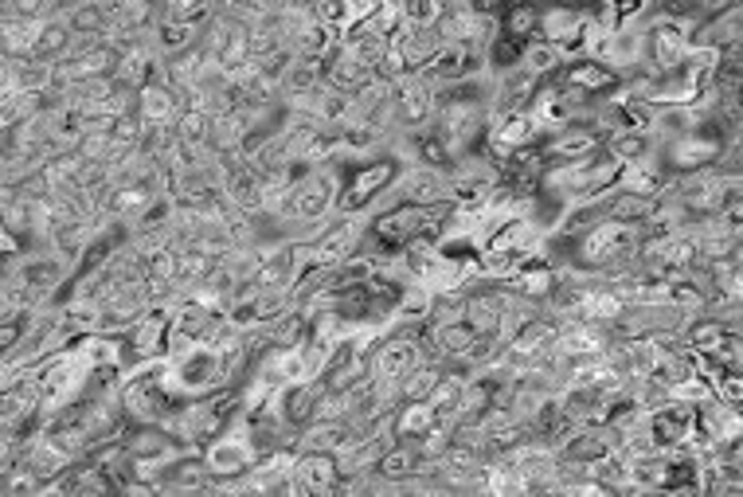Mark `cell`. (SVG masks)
I'll use <instances>...</instances> for the list:
<instances>
[{"label": "cell", "mask_w": 743, "mask_h": 497, "mask_svg": "<svg viewBox=\"0 0 743 497\" xmlns=\"http://www.w3.org/2000/svg\"><path fill=\"white\" fill-rule=\"evenodd\" d=\"M208 126H212V118L204 110H180L173 121L176 142H184V145H208Z\"/></svg>", "instance_id": "obj_37"}, {"label": "cell", "mask_w": 743, "mask_h": 497, "mask_svg": "<svg viewBox=\"0 0 743 497\" xmlns=\"http://www.w3.org/2000/svg\"><path fill=\"white\" fill-rule=\"evenodd\" d=\"M400 17L411 28H434L442 17V0H400Z\"/></svg>", "instance_id": "obj_38"}, {"label": "cell", "mask_w": 743, "mask_h": 497, "mask_svg": "<svg viewBox=\"0 0 743 497\" xmlns=\"http://www.w3.org/2000/svg\"><path fill=\"white\" fill-rule=\"evenodd\" d=\"M364 235H368V216H364V212H360V216H341V212H336V216L329 220L325 232L313 240L310 263L341 266L349 255H356L360 243H364Z\"/></svg>", "instance_id": "obj_8"}, {"label": "cell", "mask_w": 743, "mask_h": 497, "mask_svg": "<svg viewBox=\"0 0 743 497\" xmlns=\"http://www.w3.org/2000/svg\"><path fill=\"white\" fill-rule=\"evenodd\" d=\"M727 142H732V137H727L724 129L716 126V121H704V126L688 129V134H677V137H665V142H657V160L665 165V173L681 177V173L708 169V165H716V157L724 153Z\"/></svg>", "instance_id": "obj_5"}, {"label": "cell", "mask_w": 743, "mask_h": 497, "mask_svg": "<svg viewBox=\"0 0 743 497\" xmlns=\"http://www.w3.org/2000/svg\"><path fill=\"white\" fill-rule=\"evenodd\" d=\"M344 165L341 160H325V165H313L294 188H290L286 212L278 220H297V224H317V220L333 216L336 212V193H341Z\"/></svg>", "instance_id": "obj_4"}, {"label": "cell", "mask_w": 743, "mask_h": 497, "mask_svg": "<svg viewBox=\"0 0 743 497\" xmlns=\"http://www.w3.org/2000/svg\"><path fill=\"white\" fill-rule=\"evenodd\" d=\"M403 165L392 157V153H377V157H364V160H352L344 165V181H341V193H336V212L341 216H360L388 193V188L400 181Z\"/></svg>", "instance_id": "obj_2"}, {"label": "cell", "mask_w": 743, "mask_h": 497, "mask_svg": "<svg viewBox=\"0 0 743 497\" xmlns=\"http://www.w3.org/2000/svg\"><path fill=\"white\" fill-rule=\"evenodd\" d=\"M157 489L160 494H204V489H212V474L204 466L201 450H180L176 458H168L157 478Z\"/></svg>", "instance_id": "obj_17"}, {"label": "cell", "mask_w": 743, "mask_h": 497, "mask_svg": "<svg viewBox=\"0 0 743 497\" xmlns=\"http://www.w3.org/2000/svg\"><path fill=\"white\" fill-rule=\"evenodd\" d=\"M392 106H395V121H400V129H408V134L427 129L434 121V87L416 71L403 75V79H395Z\"/></svg>", "instance_id": "obj_10"}, {"label": "cell", "mask_w": 743, "mask_h": 497, "mask_svg": "<svg viewBox=\"0 0 743 497\" xmlns=\"http://www.w3.org/2000/svg\"><path fill=\"white\" fill-rule=\"evenodd\" d=\"M501 286H509L512 294L540 305L551 294V286H556V263H548V255H525Z\"/></svg>", "instance_id": "obj_21"}, {"label": "cell", "mask_w": 743, "mask_h": 497, "mask_svg": "<svg viewBox=\"0 0 743 497\" xmlns=\"http://www.w3.org/2000/svg\"><path fill=\"white\" fill-rule=\"evenodd\" d=\"M341 462L333 450H297L294 458V494H336L341 486Z\"/></svg>", "instance_id": "obj_12"}, {"label": "cell", "mask_w": 743, "mask_h": 497, "mask_svg": "<svg viewBox=\"0 0 743 497\" xmlns=\"http://www.w3.org/2000/svg\"><path fill=\"white\" fill-rule=\"evenodd\" d=\"M599 145H603V129L595 126V121H568V126L556 129V134L540 137L544 160H576V157L595 153Z\"/></svg>", "instance_id": "obj_15"}, {"label": "cell", "mask_w": 743, "mask_h": 497, "mask_svg": "<svg viewBox=\"0 0 743 497\" xmlns=\"http://www.w3.org/2000/svg\"><path fill=\"white\" fill-rule=\"evenodd\" d=\"M646 431L657 450L685 447L688 431H693V403L685 400H665L646 411Z\"/></svg>", "instance_id": "obj_13"}, {"label": "cell", "mask_w": 743, "mask_h": 497, "mask_svg": "<svg viewBox=\"0 0 743 497\" xmlns=\"http://www.w3.org/2000/svg\"><path fill=\"white\" fill-rule=\"evenodd\" d=\"M395 196L403 204H442L447 201V169H434V165H408L395 181Z\"/></svg>", "instance_id": "obj_18"}, {"label": "cell", "mask_w": 743, "mask_h": 497, "mask_svg": "<svg viewBox=\"0 0 743 497\" xmlns=\"http://www.w3.org/2000/svg\"><path fill=\"white\" fill-rule=\"evenodd\" d=\"M654 149H657L654 134H603V153L615 157L618 165L646 157V153H654Z\"/></svg>", "instance_id": "obj_35"}, {"label": "cell", "mask_w": 743, "mask_h": 497, "mask_svg": "<svg viewBox=\"0 0 743 497\" xmlns=\"http://www.w3.org/2000/svg\"><path fill=\"white\" fill-rule=\"evenodd\" d=\"M153 48H157V56H176V51L193 48L196 40H201V28H193L188 20L180 17H157V25H153Z\"/></svg>", "instance_id": "obj_29"}, {"label": "cell", "mask_w": 743, "mask_h": 497, "mask_svg": "<svg viewBox=\"0 0 743 497\" xmlns=\"http://www.w3.org/2000/svg\"><path fill=\"white\" fill-rule=\"evenodd\" d=\"M673 173H665V165L657 160V149L646 153V157L638 160H626V165H618V181L615 188H623V193H634V196H649V201H657V196L665 193V185H669Z\"/></svg>", "instance_id": "obj_19"}, {"label": "cell", "mask_w": 743, "mask_h": 497, "mask_svg": "<svg viewBox=\"0 0 743 497\" xmlns=\"http://www.w3.org/2000/svg\"><path fill=\"white\" fill-rule=\"evenodd\" d=\"M493 12L501 20V36L517 43L532 40L536 28H540V0H501Z\"/></svg>", "instance_id": "obj_25"}, {"label": "cell", "mask_w": 743, "mask_h": 497, "mask_svg": "<svg viewBox=\"0 0 743 497\" xmlns=\"http://www.w3.org/2000/svg\"><path fill=\"white\" fill-rule=\"evenodd\" d=\"M321 392H325V384H321V380H297V384H282L278 392H274V408H278L282 423H286L290 431H302L305 423H313V419H317Z\"/></svg>", "instance_id": "obj_16"}, {"label": "cell", "mask_w": 743, "mask_h": 497, "mask_svg": "<svg viewBox=\"0 0 743 497\" xmlns=\"http://www.w3.org/2000/svg\"><path fill=\"white\" fill-rule=\"evenodd\" d=\"M693 28L696 20H673L654 12V20L646 25V64L654 71H673V67L685 64L688 48H693Z\"/></svg>", "instance_id": "obj_7"}, {"label": "cell", "mask_w": 743, "mask_h": 497, "mask_svg": "<svg viewBox=\"0 0 743 497\" xmlns=\"http://www.w3.org/2000/svg\"><path fill=\"white\" fill-rule=\"evenodd\" d=\"M416 470H423V458H419L416 442H400V439H395L392 447L377 458V466H372V474H377L380 481H388V486H400V481H408Z\"/></svg>", "instance_id": "obj_26"}, {"label": "cell", "mask_w": 743, "mask_h": 497, "mask_svg": "<svg viewBox=\"0 0 743 497\" xmlns=\"http://www.w3.org/2000/svg\"><path fill=\"white\" fill-rule=\"evenodd\" d=\"M165 377L184 400H201V396H212L216 388L232 384L224 349L204 345V341H196V345H188L176 357H165Z\"/></svg>", "instance_id": "obj_1"}, {"label": "cell", "mask_w": 743, "mask_h": 497, "mask_svg": "<svg viewBox=\"0 0 743 497\" xmlns=\"http://www.w3.org/2000/svg\"><path fill=\"white\" fill-rule=\"evenodd\" d=\"M564 64H568V59L560 56V48L548 43V40H540V36L525 40V48H520V67H528L536 79H551V75L560 71Z\"/></svg>", "instance_id": "obj_33"}, {"label": "cell", "mask_w": 743, "mask_h": 497, "mask_svg": "<svg viewBox=\"0 0 743 497\" xmlns=\"http://www.w3.org/2000/svg\"><path fill=\"white\" fill-rule=\"evenodd\" d=\"M434 423H442V416L427 400H400L392 411V435L400 442H419Z\"/></svg>", "instance_id": "obj_24"}, {"label": "cell", "mask_w": 743, "mask_h": 497, "mask_svg": "<svg viewBox=\"0 0 743 497\" xmlns=\"http://www.w3.org/2000/svg\"><path fill=\"white\" fill-rule=\"evenodd\" d=\"M176 114H180V98L168 82L153 79L145 87H137V118L145 126H173Z\"/></svg>", "instance_id": "obj_23"}, {"label": "cell", "mask_w": 743, "mask_h": 497, "mask_svg": "<svg viewBox=\"0 0 743 497\" xmlns=\"http://www.w3.org/2000/svg\"><path fill=\"white\" fill-rule=\"evenodd\" d=\"M313 17H317L325 28H333L336 36L360 20L356 17V0H313Z\"/></svg>", "instance_id": "obj_36"}, {"label": "cell", "mask_w": 743, "mask_h": 497, "mask_svg": "<svg viewBox=\"0 0 743 497\" xmlns=\"http://www.w3.org/2000/svg\"><path fill=\"white\" fill-rule=\"evenodd\" d=\"M121 442H126L129 458H145V462H168V458H176L180 450H193V447H180L160 423H129Z\"/></svg>", "instance_id": "obj_20"}, {"label": "cell", "mask_w": 743, "mask_h": 497, "mask_svg": "<svg viewBox=\"0 0 743 497\" xmlns=\"http://www.w3.org/2000/svg\"><path fill=\"white\" fill-rule=\"evenodd\" d=\"M654 12V0H599V17L607 28H646Z\"/></svg>", "instance_id": "obj_30"}, {"label": "cell", "mask_w": 743, "mask_h": 497, "mask_svg": "<svg viewBox=\"0 0 743 497\" xmlns=\"http://www.w3.org/2000/svg\"><path fill=\"white\" fill-rule=\"evenodd\" d=\"M551 82L579 90V95H587V98H607V95H615V90L623 87V75H618L615 67L599 64V59L579 56V59H568L560 71L551 75Z\"/></svg>", "instance_id": "obj_11"}, {"label": "cell", "mask_w": 743, "mask_h": 497, "mask_svg": "<svg viewBox=\"0 0 743 497\" xmlns=\"http://www.w3.org/2000/svg\"><path fill=\"white\" fill-rule=\"evenodd\" d=\"M392 43L403 51V59H408V71H419V67H423L427 59H431L434 51L442 48V40H439V32H434V28H411V25L395 28Z\"/></svg>", "instance_id": "obj_28"}, {"label": "cell", "mask_w": 743, "mask_h": 497, "mask_svg": "<svg viewBox=\"0 0 743 497\" xmlns=\"http://www.w3.org/2000/svg\"><path fill=\"white\" fill-rule=\"evenodd\" d=\"M693 48H712V51H727V48H743V4H727V9L704 12L693 28Z\"/></svg>", "instance_id": "obj_14"}, {"label": "cell", "mask_w": 743, "mask_h": 497, "mask_svg": "<svg viewBox=\"0 0 743 497\" xmlns=\"http://www.w3.org/2000/svg\"><path fill=\"white\" fill-rule=\"evenodd\" d=\"M368 364H372V377L395 380V384H400V380L408 377L411 369H419V364H423L419 325H395L392 333H384V338H380V345L372 349V357H368Z\"/></svg>", "instance_id": "obj_6"}, {"label": "cell", "mask_w": 743, "mask_h": 497, "mask_svg": "<svg viewBox=\"0 0 743 497\" xmlns=\"http://www.w3.org/2000/svg\"><path fill=\"white\" fill-rule=\"evenodd\" d=\"M201 458L212 474V489H216L219 481H239L258 458V447H255V439H251L247 416L235 411V416L224 423V431L212 435V439L201 447Z\"/></svg>", "instance_id": "obj_3"}, {"label": "cell", "mask_w": 743, "mask_h": 497, "mask_svg": "<svg viewBox=\"0 0 743 497\" xmlns=\"http://www.w3.org/2000/svg\"><path fill=\"white\" fill-rule=\"evenodd\" d=\"M486 51L473 48V43H442L416 75H423L431 87H447V82H462L473 75H486Z\"/></svg>", "instance_id": "obj_9"}, {"label": "cell", "mask_w": 743, "mask_h": 497, "mask_svg": "<svg viewBox=\"0 0 743 497\" xmlns=\"http://www.w3.org/2000/svg\"><path fill=\"white\" fill-rule=\"evenodd\" d=\"M71 40H75V32L67 28V17H48L40 28V40H36L32 56L48 59V64H59V59L71 51Z\"/></svg>", "instance_id": "obj_34"}, {"label": "cell", "mask_w": 743, "mask_h": 497, "mask_svg": "<svg viewBox=\"0 0 743 497\" xmlns=\"http://www.w3.org/2000/svg\"><path fill=\"white\" fill-rule=\"evenodd\" d=\"M431 302H434V290H427L423 282H403L400 290V302H395V325H427L431 318Z\"/></svg>", "instance_id": "obj_32"}, {"label": "cell", "mask_w": 743, "mask_h": 497, "mask_svg": "<svg viewBox=\"0 0 743 497\" xmlns=\"http://www.w3.org/2000/svg\"><path fill=\"white\" fill-rule=\"evenodd\" d=\"M462 388H466V372L450 369V364H442L439 380H434L431 396H427V403H431L434 411H439L442 419H450L454 423L458 419V408H462Z\"/></svg>", "instance_id": "obj_31"}, {"label": "cell", "mask_w": 743, "mask_h": 497, "mask_svg": "<svg viewBox=\"0 0 743 497\" xmlns=\"http://www.w3.org/2000/svg\"><path fill=\"white\" fill-rule=\"evenodd\" d=\"M28 333V313H20V318H4L0 321V361L12 353V349L20 345V338Z\"/></svg>", "instance_id": "obj_39"}, {"label": "cell", "mask_w": 743, "mask_h": 497, "mask_svg": "<svg viewBox=\"0 0 743 497\" xmlns=\"http://www.w3.org/2000/svg\"><path fill=\"white\" fill-rule=\"evenodd\" d=\"M377 71H368L364 64H356L352 56H344L341 43H336V51L325 59V71H321V82H325L329 90H344V95H356L360 87H364L368 79H372Z\"/></svg>", "instance_id": "obj_27"}, {"label": "cell", "mask_w": 743, "mask_h": 497, "mask_svg": "<svg viewBox=\"0 0 743 497\" xmlns=\"http://www.w3.org/2000/svg\"><path fill=\"white\" fill-rule=\"evenodd\" d=\"M599 64L615 67L618 75L646 64V28H610L607 43L599 51Z\"/></svg>", "instance_id": "obj_22"}]
</instances>
